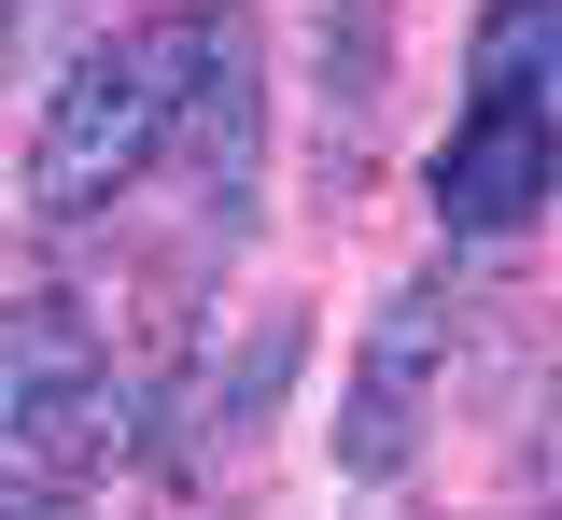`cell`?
<instances>
[{"instance_id":"277c9868","label":"cell","mask_w":562,"mask_h":520,"mask_svg":"<svg viewBox=\"0 0 562 520\" xmlns=\"http://www.w3.org/2000/svg\"><path fill=\"white\" fill-rule=\"evenodd\" d=\"M183 169L211 183V212L225 225H254V142H268V99H254V14L239 0H211V57H198V84H183Z\"/></svg>"},{"instance_id":"30bf717a","label":"cell","mask_w":562,"mask_h":520,"mask_svg":"<svg viewBox=\"0 0 562 520\" xmlns=\"http://www.w3.org/2000/svg\"><path fill=\"white\" fill-rule=\"evenodd\" d=\"M29 14H43V0H0V43H14V29H29Z\"/></svg>"},{"instance_id":"5b68a950","label":"cell","mask_w":562,"mask_h":520,"mask_svg":"<svg viewBox=\"0 0 562 520\" xmlns=\"http://www.w3.org/2000/svg\"><path fill=\"white\" fill-rule=\"evenodd\" d=\"M99 366H113V352H99L85 296H14V309H0V437L29 450V437H43V422H57V408H70Z\"/></svg>"},{"instance_id":"8992f818","label":"cell","mask_w":562,"mask_h":520,"mask_svg":"<svg viewBox=\"0 0 562 520\" xmlns=\"http://www.w3.org/2000/svg\"><path fill=\"white\" fill-rule=\"evenodd\" d=\"M380 99H394V0H324V142L366 155Z\"/></svg>"},{"instance_id":"52a82bcc","label":"cell","mask_w":562,"mask_h":520,"mask_svg":"<svg viewBox=\"0 0 562 520\" xmlns=\"http://www.w3.org/2000/svg\"><path fill=\"white\" fill-rule=\"evenodd\" d=\"M464 71H479V99H549L562 84V0H492Z\"/></svg>"},{"instance_id":"7a4b0ae2","label":"cell","mask_w":562,"mask_h":520,"mask_svg":"<svg viewBox=\"0 0 562 520\" xmlns=\"http://www.w3.org/2000/svg\"><path fill=\"white\" fill-rule=\"evenodd\" d=\"M436 380H450V282H394L366 352H351V394H338V478H408L422 422H436Z\"/></svg>"},{"instance_id":"8fae6325","label":"cell","mask_w":562,"mask_h":520,"mask_svg":"<svg viewBox=\"0 0 562 520\" xmlns=\"http://www.w3.org/2000/svg\"><path fill=\"white\" fill-rule=\"evenodd\" d=\"M549 408H562V394H549ZM549 478H562V422H549Z\"/></svg>"},{"instance_id":"6da1fadb","label":"cell","mask_w":562,"mask_h":520,"mask_svg":"<svg viewBox=\"0 0 562 520\" xmlns=\"http://www.w3.org/2000/svg\"><path fill=\"white\" fill-rule=\"evenodd\" d=\"M211 57V0H169V14H140L127 43H99V57H70V84L43 99V127H29V212L43 225H85L113 212L140 169L169 155L183 127V84Z\"/></svg>"},{"instance_id":"ba28073f","label":"cell","mask_w":562,"mask_h":520,"mask_svg":"<svg viewBox=\"0 0 562 520\" xmlns=\"http://www.w3.org/2000/svg\"><path fill=\"white\" fill-rule=\"evenodd\" d=\"M295 352H310V324H295V309H268V324H254V352L211 380V437H254V422H268V394L295 380Z\"/></svg>"},{"instance_id":"9c48e42d","label":"cell","mask_w":562,"mask_h":520,"mask_svg":"<svg viewBox=\"0 0 562 520\" xmlns=\"http://www.w3.org/2000/svg\"><path fill=\"white\" fill-rule=\"evenodd\" d=\"M0 520H99V507L70 493L57 464H14V478H0Z\"/></svg>"},{"instance_id":"3957f363","label":"cell","mask_w":562,"mask_h":520,"mask_svg":"<svg viewBox=\"0 0 562 520\" xmlns=\"http://www.w3.org/2000/svg\"><path fill=\"white\" fill-rule=\"evenodd\" d=\"M549 183H562V113L549 99H464V127L436 142V225H450V239L535 225Z\"/></svg>"}]
</instances>
